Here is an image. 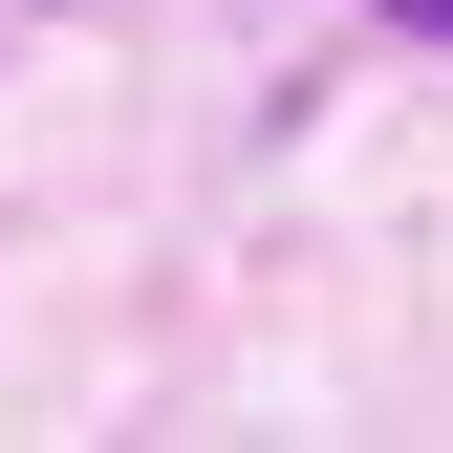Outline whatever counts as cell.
Wrapping results in <instances>:
<instances>
[{"label": "cell", "instance_id": "cell-1", "mask_svg": "<svg viewBox=\"0 0 453 453\" xmlns=\"http://www.w3.org/2000/svg\"><path fill=\"white\" fill-rule=\"evenodd\" d=\"M367 22H411V43H453V0H367Z\"/></svg>", "mask_w": 453, "mask_h": 453}]
</instances>
